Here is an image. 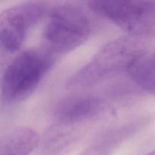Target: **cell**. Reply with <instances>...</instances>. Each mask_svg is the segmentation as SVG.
Returning <instances> with one entry per match:
<instances>
[{
	"instance_id": "cell-1",
	"label": "cell",
	"mask_w": 155,
	"mask_h": 155,
	"mask_svg": "<svg viewBox=\"0 0 155 155\" xmlns=\"http://www.w3.org/2000/svg\"><path fill=\"white\" fill-rule=\"evenodd\" d=\"M56 55L45 48L27 50L18 54L3 74V103L16 104L31 95L53 66Z\"/></svg>"
},
{
	"instance_id": "cell-2",
	"label": "cell",
	"mask_w": 155,
	"mask_h": 155,
	"mask_svg": "<svg viewBox=\"0 0 155 155\" xmlns=\"http://www.w3.org/2000/svg\"><path fill=\"white\" fill-rule=\"evenodd\" d=\"M135 40L119 38L103 45L89 62L68 79L67 87L81 90L127 72L133 58L140 51Z\"/></svg>"
},
{
	"instance_id": "cell-3",
	"label": "cell",
	"mask_w": 155,
	"mask_h": 155,
	"mask_svg": "<svg viewBox=\"0 0 155 155\" xmlns=\"http://www.w3.org/2000/svg\"><path fill=\"white\" fill-rule=\"evenodd\" d=\"M43 31L46 49L54 54L71 52L91 34V24L84 12L70 5L51 8Z\"/></svg>"
},
{
	"instance_id": "cell-4",
	"label": "cell",
	"mask_w": 155,
	"mask_h": 155,
	"mask_svg": "<svg viewBox=\"0 0 155 155\" xmlns=\"http://www.w3.org/2000/svg\"><path fill=\"white\" fill-rule=\"evenodd\" d=\"M88 6L130 36L155 33V0H89Z\"/></svg>"
},
{
	"instance_id": "cell-5",
	"label": "cell",
	"mask_w": 155,
	"mask_h": 155,
	"mask_svg": "<svg viewBox=\"0 0 155 155\" xmlns=\"http://www.w3.org/2000/svg\"><path fill=\"white\" fill-rule=\"evenodd\" d=\"M51 8L41 2H28L13 6L0 15V42L4 51L13 54L24 43L29 30L47 18Z\"/></svg>"
},
{
	"instance_id": "cell-6",
	"label": "cell",
	"mask_w": 155,
	"mask_h": 155,
	"mask_svg": "<svg viewBox=\"0 0 155 155\" xmlns=\"http://www.w3.org/2000/svg\"><path fill=\"white\" fill-rule=\"evenodd\" d=\"M105 108V101L98 95L77 94L66 97L56 104L53 120L71 124L91 125Z\"/></svg>"
},
{
	"instance_id": "cell-7",
	"label": "cell",
	"mask_w": 155,
	"mask_h": 155,
	"mask_svg": "<svg viewBox=\"0 0 155 155\" xmlns=\"http://www.w3.org/2000/svg\"><path fill=\"white\" fill-rule=\"evenodd\" d=\"M148 120L145 117H139L104 129L80 155H113L124 142L143 130Z\"/></svg>"
},
{
	"instance_id": "cell-8",
	"label": "cell",
	"mask_w": 155,
	"mask_h": 155,
	"mask_svg": "<svg viewBox=\"0 0 155 155\" xmlns=\"http://www.w3.org/2000/svg\"><path fill=\"white\" fill-rule=\"evenodd\" d=\"M89 125L53 120L39 144V155H67L80 142Z\"/></svg>"
},
{
	"instance_id": "cell-9",
	"label": "cell",
	"mask_w": 155,
	"mask_h": 155,
	"mask_svg": "<svg viewBox=\"0 0 155 155\" xmlns=\"http://www.w3.org/2000/svg\"><path fill=\"white\" fill-rule=\"evenodd\" d=\"M37 132L28 127H17L6 132L0 141V155H29L39 145Z\"/></svg>"
},
{
	"instance_id": "cell-10",
	"label": "cell",
	"mask_w": 155,
	"mask_h": 155,
	"mask_svg": "<svg viewBox=\"0 0 155 155\" xmlns=\"http://www.w3.org/2000/svg\"><path fill=\"white\" fill-rule=\"evenodd\" d=\"M146 155H155V150L151 151V152H149L148 154H146Z\"/></svg>"
}]
</instances>
